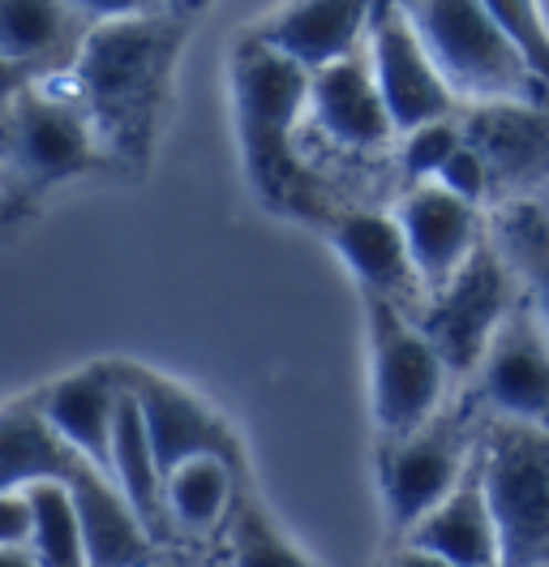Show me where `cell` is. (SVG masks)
<instances>
[{
    "label": "cell",
    "mask_w": 549,
    "mask_h": 567,
    "mask_svg": "<svg viewBox=\"0 0 549 567\" xmlns=\"http://www.w3.org/2000/svg\"><path fill=\"white\" fill-rule=\"evenodd\" d=\"M121 395H125L121 365L91 361V365H77L61 379L34 388V395H27V400L82 461H91L112 477V434H116Z\"/></svg>",
    "instance_id": "cell-15"
},
{
    "label": "cell",
    "mask_w": 549,
    "mask_h": 567,
    "mask_svg": "<svg viewBox=\"0 0 549 567\" xmlns=\"http://www.w3.org/2000/svg\"><path fill=\"white\" fill-rule=\"evenodd\" d=\"M468 395L477 400L485 417L549 430V336L537 315L524 306V297L511 319L503 322V331L494 336Z\"/></svg>",
    "instance_id": "cell-11"
},
{
    "label": "cell",
    "mask_w": 549,
    "mask_h": 567,
    "mask_svg": "<svg viewBox=\"0 0 549 567\" xmlns=\"http://www.w3.org/2000/svg\"><path fill=\"white\" fill-rule=\"evenodd\" d=\"M0 567H39L31 550H0Z\"/></svg>",
    "instance_id": "cell-29"
},
{
    "label": "cell",
    "mask_w": 549,
    "mask_h": 567,
    "mask_svg": "<svg viewBox=\"0 0 549 567\" xmlns=\"http://www.w3.org/2000/svg\"><path fill=\"white\" fill-rule=\"evenodd\" d=\"M232 112L245 155V177L274 215H327V194L301 155L309 116V73L262 39H237L232 52Z\"/></svg>",
    "instance_id": "cell-2"
},
{
    "label": "cell",
    "mask_w": 549,
    "mask_h": 567,
    "mask_svg": "<svg viewBox=\"0 0 549 567\" xmlns=\"http://www.w3.org/2000/svg\"><path fill=\"white\" fill-rule=\"evenodd\" d=\"M194 4H151L134 18L91 27L73 86L91 112L103 155L121 173H146L172 104V73Z\"/></svg>",
    "instance_id": "cell-1"
},
{
    "label": "cell",
    "mask_w": 549,
    "mask_h": 567,
    "mask_svg": "<svg viewBox=\"0 0 549 567\" xmlns=\"http://www.w3.org/2000/svg\"><path fill=\"white\" fill-rule=\"evenodd\" d=\"M480 473L503 533V567H549V430L489 417Z\"/></svg>",
    "instance_id": "cell-7"
},
{
    "label": "cell",
    "mask_w": 549,
    "mask_h": 567,
    "mask_svg": "<svg viewBox=\"0 0 549 567\" xmlns=\"http://www.w3.org/2000/svg\"><path fill=\"white\" fill-rule=\"evenodd\" d=\"M391 215L404 228L412 267H416V276L425 284V297L455 280L468 267V258L485 246V237H489V228L480 219V207L455 198L450 189L434 185V181L408 185L395 198Z\"/></svg>",
    "instance_id": "cell-12"
},
{
    "label": "cell",
    "mask_w": 549,
    "mask_h": 567,
    "mask_svg": "<svg viewBox=\"0 0 549 567\" xmlns=\"http://www.w3.org/2000/svg\"><path fill=\"white\" fill-rule=\"evenodd\" d=\"M395 546L425 550V555L446 559V564L455 567H503V533H498L494 507H489L485 473H480V452L477 464L468 468V477Z\"/></svg>",
    "instance_id": "cell-19"
},
{
    "label": "cell",
    "mask_w": 549,
    "mask_h": 567,
    "mask_svg": "<svg viewBox=\"0 0 549 567\" xmlns=\"http://www.w3.org/2000/svg\"><path fill=\"white\" fill-rule=\"evenodd\" d=\"M382 567H455V564L434 559V555H425V550H412V546H395V550L386 555V564H382Z\"/></svg>",
    "instance_id": "cell-28"
},
{
    "label": "cell",
    "mask_w": 549,
    "mask_h": 567,
    "mask_svg": "<svg viewBox=\"0 0 549 567\" xmlns=\"http://www.w3.org/2000/svg\"><path fill=\"white\" fill-rule=\"evenodd\" d=\"M103 142L73 78L4 95V212L9 219L73 177L107 173Z\"/></svg>",
    "instance_id": "cell-3"
},
{
    "label": "cell",
    "mask_w": 549,
    "mask_h": 567,
    "mask_svg": "<svg viewBox=\"0 0 549 567\" xmlns=\"http://www.w3.org/2000/svg\"><path fill=\"white\" fill-rule=\"evenodd\" d=\"M34 498V533L31 550L39 567H91L86 533L77 520V507L65 486H27Z\"/></svg>",
    "instance_id": "cell-24"
},
{
    "label": "cell",
    "mask_w": 549,
    "mask_h": 567,
    "mask_svg": "<svg viewBox=\"0 0 549 567\" xmlns=\"http://www.w3.org/2000/svg\"><path fill=\"white\" fill-rule=\"evenodd\" d=\"M515 306H519V284L494 237H485V246L468 258V267L425 297L416 322L429 336V344L443 353L446 370L455 379H468L480 370L494 336L515 315Z\"/></svg>",
    "instance_id": "cell-8"
},
{
    "label": "cell",
    "mask_w": 549,
    "mask_h": 567,
    "mask_svg": "<svg viewBox=\"0 0 549 567\" xmlns=\"http://www.w3.org/2000/svg\"><path fill=\"white\" fill-rule=\"evenodd\" d=\"M485 422L489 417L468 395L459 404H446L434 422L404 439H377V491L395 542H404L468 477V468L477 464Z\"/></svg>",
    "instance_id": "cell-4"
},
{
    "label": "cell",
    "mask_w": 549,
    "mask_h": 567,
    "mask_svg": "<svg viewBox=\"0 0 549 567\" xmlns=\"http://www.w3.org/2000/svg\"><path fill=\"white\" fill-rule=\"evenodd\" d=\"M361 306L370 331V413L377 439H404L443 413L455 374L408 310L365 292Z\"/></svg>",
    "instance_id": "cell-6"
},
{
    "label": "cell",
    "mask_w": 549,
    "mask_h": 567,
    "mask_svg": "<svg viewBox=\"0 0 549 567\" xmlns=\"http://www.w3.org/2000/svg\"><path fill=\"white\" fill-rule=\"evenodd\" d=\"M34 533L31 491H0V550H27Z\"/></svg>",
    "instance_id": "cell-27"
},
{
    "label": "cell",
    "mask_w": 549,
    "mask_h": 567,
    "mask_svg": "<svg viewBox=\"0 0 549 567\" xmlns=\"http://www.w3.org/2000/svg\"><path fill=\"white\" fill-rule=\"evenodd\" d=\"M116 365H121L125 388L134 391V400L142 404L164 482L180 464L203 461V456H219L245 473L240 434L224 422V413H215V404H206L194 388H185L180 379H168L151 365H134V361H116Z\"/></svg>",
    "instance_id": "cell-10"
},
{
    "label": "cell",
    "mask_w": 549,
    "mask_h": 567,
    "mask_svg": "<svg viewBox=\"0 0 549 567\" xmlns=\"http://www.w3.org/2000/svg\"><path fill=\"white\" fill-rule=\"evenodd\" d=\"M365 56H370L382 104L391 112L400 138H408L425 125L450 121L459 112V100L450 95L429 48L421 43L416 27H412L408 4H374Z\"/></svg>",
    "instance_id": "cell-9"
},
{
    "label": "cell",
    "mask_w": 549,
    "mask_h": 567,
    "mask_svg": "<svg viewBox=\"0 0 549 567\" xmlns=\"http://www.w3.org/2000/svg\"><path fill=\"white\" fill-rule=\"evenodd\" d=\"M146 567H164V564H146Z\"/></svg>",
    "instance_id": "cell-30"
},
{
    "label": "cell",
    "mask_w": 549,
    "mask_h": 567,
    "mask_svg": "<svg viewBox=\"0 0 549 567\" xmlns=\"http://www.w3.org/2000/svg\"><path fill=\"white\" fill-rule=\"evenodd\" d=\"M91 22L77 4H0V65H4V95L73 78L77 56L86 48Z\"/></svg>",
    "instance_id": "cell-14"
},
{
    "label": "cell",
    "mask_w": 549,
    "mask_h": 567,
    "mask_svg": "<svg viewBox=\"0 0 549 567\" xmlns=\"http://www.w3.org/2000/svg\"><path fill=\"white\" fill-rule=\"evenodd\" d=\"M219 537H224V567H318L279 529V520L262 507V498L249 491H240L232 520Z\"/></svg>",
    "instance_id": "cell-23"
},
{
    "label": "cell",
    "mask_w": 549,
    "mask_h": 567,
    "mask_svg": "<svg viewBox=\"0 0 549 567\" xmlns=\"http://www.w3.org/2000/svg\"><path fill=\"white\" fill-rule=\"evenodd\" d=\"M498 254L507 258L524 306L537 315L549 336V212L541 203L515 198L489 228Z\"/></svg>",
    "instance_id": "cell-22"
},
{
    "label": "cell",
    "mask_w": 549,
    "mask_h": 567,
    "mask_svg": "<svg viewBox=\"0 0 549 567\" xmlns=\"http://www.w3.org/2000/svg\"><path fill=\"white\" fill-rule=\"evenodd\" d=\"M408 18L459 104L485 107L546 100L489 4H408Z\"/></svg>",
    "instance_id": "cell-5"
},
{
    "label": "cell",
    "mask_w": 549,
    "mask_h": 567,
    "mask_svg": "<svg viewBox=\"0 0 549 567\" xmlns=\"http://www.w3.org/2000/svg\"><path fill=\"white\" fill-rule=\"evenodd\" d=\"M331 249L340 254L365 297H382L412 319L425 306V284L412 267L404 228L391 212H340L327 224Z\"/></svg>",
    "instance_id": "cell-17"
},
{
    "label": "cell",
    "mask_w": 549,
    "mask_h": 567,
    "mask_svg": "<svg viewBox=\"0 0 549 567\" xmlns=\"http://www.w3.org/2000/svg\"><path fill=\"white\" fill-rule=\"evenodd\" d=\"M112 482H116L121 495L130 498V507L137 512V520L146 525V533L159 546H172L168 507H164V468H159V456H155V443H151V430H146V417H142V404L134 400L130 388H125L121 409H116Z\"/></svg>",
    "instance_id": "cell-20"
},
{
    "label": "cell",
    "mask_w": 549,
    "mask_h": 567,
    "mask_svg": "<svg viewBox=\"0 0 549 567\" xmlns=\"http://www.w3.org/2000/svg\"><path fill=\"white\" fill-rule=\"evenodd\" d=\"M489 9L507 27V35L515 39V48H519L524 65L532 73L537 91L549 100V27L541 18V9L537 4H489Z\"/></svg>",
    "instance_id": "cell-26"
},
{
    "label": "cell",
    "mask_w": 549,
    "mask_h": 567,
    "mask_svg": "<svg viewBox=\"0 0 549 567\" xmlns=\"http://www.w3.org/2000/svg\"><path fill=\"white\" fill-rule=\"evenodd\" d=\"M459 125L489 173L494 198L515 203V194L549 181V100L468 107Z\"/></svg>",
    "instance_id": "cell-13"
},
{
    "label": "cell",
    "mask_w": 549,
    "mask_h": 567,
    "mask_svg": "<svg viewBox=\"0 0 549 567\" xmlns=\"http://www.w3.org/2000/svg\"><path fill=\"white\" fill-rule=\"evenodd\" d=\"M305 125H313L318 138H327L348 155H374V151H386L391 142H400L395 121L382 104V91H377L365 48L340 65L309 78Z\"/></svg>",
    "instance_id": "cell-16"
},
{
    "label": "cell",
    "mask_w": 549,
    "mask_h": 567,
    "mask_svg": "<svg viewBox=\"0 0 549 567\" xmlns=\"http://www.w3.org/2000/svg\"><path fill=\"white\" fill-rule=\"evenodd\" d=\"M464 146V125L459 116L450 121H438V125H425L408 138H400V168L408 185H421V181H434L443 173V164Z\"/></svg>",
    "instance_id": "cell-25"
},
{
    "label": "cell",
    "mask_w": 549,
    "mask_h": 567,
    "mask_svg": "<svg viewBox=\"0 0 549 567\" xmlns=\"http://www.w3.org/2000/svg\"><path fill=\"white\" fill-rule=\"evenodd\" d=\"M370 18H374V4H356V0L283 4L279 13L253 27V35L313 78L365 48Z\"/></svg>",
    "instance_id": "cell-18"
},
{
    "label": "cell",
    "mask_w": 549,
    "mask_h": 567,
    "mask_svg": "<svg viewBox=\"0 0 549 567\" xmlns=\"http://www.w3.org/2000/svg\"><path fill=\"white\" fill-rule=\"evenodd\" d=\"M240 473L237 464L203 456V461L180 464L164 482V507H168V529L176 537L203 542L210 533H224L232 520V507L240 498Z\"/></svg>",
    "instance_id": "cell-21"
}]
</instances>
